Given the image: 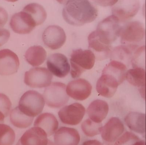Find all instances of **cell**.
<instances>
[{"mask_svg":"<svg viewBox=\"0 0 146 145\" xmlns=\"http://www.w3.org/2000/svg\"><path fill=\"white\" fill-rule=\"evenodd\" d=\"M145 141L139 140L133 142L131 145H145Z\"/></svg>","mask_w":146,"mask_h":145,"instance_id":"cell-36","label":"cell"},{"mask_svg":"<svg viewBox=\"0 0 146 145\" xmlns=\"http://www.w3.org/2000/svg\"><path fill=\"white\" fill-rule=\"evenodd\" d=\"M96 57L90 50L81 49L73 50L71 55V72L73 78L79 77L86 70L92 69L95 62Z\"/></svg>","mask_w":146,"mask_h":145,"instance_id":"cell-2","label":"cell"},{"mask_svg":"<svg viewBox=\"0 0 146 145\" xmlns=\"http://www.w3.org/2000/svg\"><path fill=\"white\" fill-rule=\"evenodd\" d=\"M52 78V73L46 68L35 67L25 72L24 82L31 88H45L51 84Z\"/></svg>","mask_w":146,"mask_h":145,"instance_id":"cell-7","label":"cell"},{"mask_svg":"<svg viewBox=\"0 0 146 145\" xmlns=\"http://www.w3.org/2000/svg\"><path fill=\"white\" fill-rule=\"evenodd\" d=\"M124 130V126L119 119L111 118L104 126L100 128L102 139L108 142H115L122 134Z\"/></svg>","mask_w":146,"mask_h":145,"instance_id":"cell-15","label":"cell"},{"mask_svg":"<svg viewBox=\"0 0 146 145\" xmlns=\"http://www.w3.org/2000/svg\"><path fill=\"white\" fill-rule=\"evenodd\" d=\"M120 23L119 19L113 15L107 17L99 23L95 32L102 42L111 46L119 36L121 28Z\"/></svg>","mask_w":146,"mask_h":145,"instance_id":"cell-4","label":"cell"},{"mask_svg":"<svg viewBox=\"0 0 146 145\" xmlns=\"http://www.w3.org/2000/svg\"><path fill=\"white\" fill-rule=\"evenodd\" d=\"M59 123L56 117L51 113H45L40 114L36 119L35 127L42 129L48 136L53 134L58 128Z\"/></svg>","mask_w":146,"mask_h":145,"instance_id":"cell-21","label":"cell"},{"mask_svg":"<svg viewBox=\"0 0 146 145\" xmlns=\"http://www.w3.org/2000/svg\"><path fill=\"white\" fill-rule=\"evenodd\" d=\"M10 26L14 32L20 34L30 33L36 26L31 16L23 11L13 14Z\"/></svg>","mask_w":146,"mask_h":145,"instance_id":"cell-13","label":"cell"},{"mask_svg":"<svg viewBox=\"0 0 146 145\" xmlns=\"http://www.w3.org/2000/svg\"><path fill=\"white\" fill-rule=\"evenodd\" d=\"M54 141L56 145H78L80 142V136L74 128L62 127L54 133Z\"/></svg>","mask_w":146,"mask_h":145,"instance_id":"cell-18","label":"cell"},{"mask_svg":"<svg viewBox=\"0 0 146 145\" xmlns=\"http://www.w3.org/2000/svg\"><path fill=\"white\" fill-rule=\"evenodd\" d=\"M101 123H96L88 119L82 123L81 128L85 135L89 137H93L100 133V128L102 127Z\"/></svg>","mask_w":146,"mask_h":145,"instance_id":"cell-29","label":"cell"},{"mask_svg":"<svg viewBox=\"0 0 146 145\" xmlns=\"http://www.w3.org/2000/svg\"><path fill=\"white\" fill-rule=\"evenodd\" d=\"M89 47L95 56L100 59H106L110 55L111 51V46L106 45L102 42L99 39L95 31H94L89 35L88 37Z\"/></svg>","mask_w":146,"mask_h":145,"instance_id":"cell-20","label":"cell"},{"mask_svg":"<svg viewBox=\"0 0 146 145\" xmlns=\"http://www.w3.org/2000/svg\"><path fill=\"white\" fill-rule=\"evenodd\" d=\"M19 66L17 55L9 49L0 50V75L9 76L16 73Z\"/></svg>","mask_w":146,"mask_h":145,"instance_id":"cell-14","label":"cell"},{"mask_svg":"<svg viewBox=\"0 0 146 145\" xmlns=\"http://www.w3.org/2000/svg\"><path fill=\"white\" fill-rule=\"evenodd\" d=\"M127 71V67L123 63L118 61L112 60L105 67L102 73L111 75L120 84L125 80Z\"/></svg>","mask_w":146,"mask_h":145,"instance_id":"cell-25","label":"cell"},{"mask_svg":"<svg viewBox=\"0 0 146 145\" xmlns=\"http://www.w3.org/2000/svg\"><path fill=\"white\" fill-rule=\"evenodd\" d=\"M92 86L90 83L83 78L71 81L66 87L68 96L76 100L83 101L91 94Z\"/></svg>","mask_w":146,"mask_h":145,"instance_id":"cell-12","label":"cell"},{"mask_svg":"<svg viewBox=\"0 0 146 145\" xmlns=\"http://www.w3.org/2000/svg\"><path fill=\"white\" fill-rule=\"evenodd\" d=\"M66 38L64 29L57 25L49 26L47 27L42 36L44 44L53 50L60 48L64 44Z\"/></svg>","mask_w":146,"mask_h":145,"instance_id":"cell-9","label":"cell"},{"mask_svg":"<svg viewBox=\"0 0 146 145\" xmlns=\"http://www.w3.org/2000/svg\"><path fill=\"white\" fill-rule=\"evenodd\" d=\"M136 51L133 58L132 59V64L133 67H138V65L140 63H143V55L145 54V46H141L137 49Z\"/></svg>","mask_w":146,"mask_h":145,"instance_id":"cell-32","label":"cell"},{"mask_svg":"<svg viewBox=\"0 0 146 145\" xmlns=\"http://www.w3.org/2000/svg\"><path fill=\"white\" fill-rule=\"evenodd\" d=\"M125 78L131 85L140 88V93L145 97V69L140 67L129 69L126 72Z\"/></svg>","mask_w":146,"mask_h":145,"instance_id":"cell-22","label":"cell"},{"mask_svg":"<svg viewBox=\"0 0 146 145\" xmlns=\"http://www.w3.org/2000/svg\"><path fill=\"white\" fill-rule=\"evenodd\" d=\"M11 107L10 99L6 95L0 93V112L4 114L5 117L9 115Z\"/></svg>","mask_w":146,"mask_h":145,"instance_id":"cell-31","label":"cell"},{"mask_svg":"<svg viewBox=\"0 0 146 145\" xmlns=\"http://www.w3.org/2000/svg\"><path fill=\"white\" fill-rule=\"evenodd\" d=\"M43 96L46 105L52 108H59L66 104L69 100L66 85L59 82L52 83L47 87Z\"/></svg>","mask_w":146,"mask_h":145,"instance_id":"cell-6","label":"cell"},{"mask_svg":"<svg viewBox=\"0 0 146 145\" xmlns=\"http://www.w3.org/2000/svg\"><path fill=\"white\" fill-rule=\"evenodd\" d=\"M98 13L96 7L87 0L67 1L62 12L64 20L75 26L91 23L96 19Z\"/></svg>","mask_w":146,"mask_h":145,"instance_id":"cell-1","label":"cell"},{"mask_svg":"<svg viewBox=\"0 0 146 145\" xmlns=\"http://www.w3.org/2000/svg\"><path fill=\"white\" fill-rule=\"evenodd\" d=\"M16 134L14 130L7 125L0 124V145H13Z\"/></svg>","mask_w":146,"mask_h":145,"instance_id":"cell-28","label":"cell"},{"mask_svg":"<svg viewBox=\"0 0 146 145\" xmlns=\"http://www.w3.org/2000/svg\"><path fill=\"white\" fill-rule=\"evenodd\" d=\"M109 111L107 102L102 100L92 102L87 109V113L91 120L96 123L101 122L106 117Z\"/></svg>","mask_w":146,"mask_h":145,"instance_id":"cell-19","label":"cell"},{"mask_svg":"<svg viewBox=\"0 0 146 145\" xmlns=\"http://www.w3.org/2000/svg\"><path fill=\"white\" fill-rule=\"evenodd\" d=\"M85 113V108L82 105L74 103L62 107L58 115L63 123L75 125L81 123Z\"/></svg>","mask_w":146,"mask_h":145,"instance_id":"cell-8","label":"cell"},{"mask_svg":"<svg viewBox=\"0 0 146 145\" xmlns=\"http://www.w3.org/2000/svg\"><path fill=\"white\" fill-rule=\"evenodd\" d=\"M82 145H103V144L97 140H93L84 142Z\"/></svg>","mask_w":146,"mask_h":145,"instance_id":"cell-35","label":"cell"},{"mask_svg":"<svg viewBox=\"0 0 146 145\" xmlns=\"http://www.w3.org/2000/svg\"><path fill=\"white\" fill-rule=\"evenodd\" d=\"M45 104L42 95L35 90H29L22 96L18 107L25 115L35 117L42 111Z\"/></svg>","mask_w":146,"mask_h":145,"instance_id":"cell-5","label":"cell"},{"mask_svg":"<svg viewBox=\"0 0 146 145\" xmlns=\"http://www.w3.org/2000/svg\"><path fill=\"white\" fill-rule=\"evenodd\" d=\"M8 18V13L6 10L3 8L0 7V28H2L6 24Z\"/></svg>","mask_w":146,"mask_h":145,"instance_id":"cell-34","label":"cell"},{"mask_svg":"<svg viewBox=\"0 0 146 145\" xmlns=\"http://www.w3.org/2000/svg\"><path fill=\"white\" fill-rule=\"evenodd\" d=\"M23 11L31 16L36 26L42 24L47 18L46 10L42 6L38 3H32L26 5Z\"/></svg>","mask_w":146,"mask_h":145,"instance_id":"cell-26","label":"cell"},{"mask_svg":"<svg viewBox=\"0 0 146 145\" xmlns=\"http://www.w3.org/2000/svg\"><path fill=\"white\" fill-rule=\"evenodd\" d=\"M119 85L114 77L109 74L102 73L96 83V90L102 96L111 98L114 95Z\"/></svg>","mask_w":146,"mask_h":145,"instance_id":"cell-17","label":"cell"},{"mask_svg":"<svg viewBox=\"0 0 146 145\" xmlns=\"http://www.w3.org/2000/svg\"><path fill=\"white\" fill-rule=\"evenodd\" d=\"M10 32L8 30L0 28V47L6 43L10 37Z\"/></svg>","mask_w":146,"mask_h":145,"instance_id":"cell-33","label":"cell"},{"mask_svg":"<svg viewBox=\"0 0 146 145\" xmlns=\"http://www.w3.org/2000/svg\"><path fill=\"white\" fill-rule=\"evenodd\" d=\"M47 53L40 46H34L28 49L25 57L27 62L32 66L37 67L43 64L46 58Z\"/></svg>","mask_w":146,"mask_h":145,"instance_id":"cell-24","label":"cell"},{"mask_svg":"<svg viewBox=\"0 0 146 145\" xmlns=\"http://www.w3.org/2000/svg\"><path fill=\"white\" fill-rule=\"evenodd\" d=\"M145 35V28L143 24L134 21L121 26L119 36L122 44L135 49L139 44L142 42Z\"/></svg>","mask_w":146,"mask_h":145,"instance_id":"cell-3","label":"cell"},{"mask_svg":"<svg viewBox=\"0 0 146 145\" xmlns=\"http://www.w3.org/2000/svg\"><path fill=\"white\" fill-rule=\"evenodd\" d=\"M47 66L49 72L59 78L66 76L70 70L68 59L65 55L59 53L53 54L49 56Z\"/></svg>","mask_w":146,"mask_h":145,"instance_id":"cell-11","label":"cell"},{"mask_svg":"<svg viewBox=\"0 0 146 145\" xmlns=\"http://www.w3.org/2000/svg\"><path fill=\"white\" fill-rule=\"evenodd\" d=\"M34 119V117H29L23 113L18 107L13 109L10 114L11 123L15 127L20 129H25L29 127L32 124Z\"/></svg>","mask_w":146,"mask_h":145,"instance_id":"cell-27","label":"cell"},{"mask_svg":"<svg viewBox=\"0 0 146 145\" xmlns=\"http://www.w3.org/2000/svg\"><path fill=\"white\" fill-rule=\"evenodd\" d=\"M48 145H54V144L53 143H52V142H50L49 141V142H48Z\"/></svg>","mask_w":146,"mask_h":145,"instance_id":"cell-38","label":"cell"},{"mask_svg":"<svg viewBox=\"0 0 146 145\" xmlns=\"http://www.w3.org/2000/svg\"><path fill=\"white\" fill-rule=\"evenodd\" d=\"M139 140V137L134 133L126 131L115 141L114 145H125L129 142H134Z\"/></svg>","mask_w":146,"mask_h":145,"instance_id":"cell-30","label":"cell"},{"mask_svg":"<svg viewBox=\"0 0 146 145\" xmlns=\"http://www.w3.org/2000/svg\"><path fill=\"white\" fill-rule=\"evenodd\" d=\"M125 122L128 128L138 134L145 133V114L141 113L131 112L125 118Z\"/></svg>","mask_w":146,"mask_h":145,"instance_id":"cell-23","label":"cell"},{"mask_svg":"<svg viewBox=\"0 0 146 145\" xmlns=\"http://www.w3.org/2000/svg\"><path fill=\"white\" fill-rule=\"evenodd\" d=\"M5 118V117L4 114L1 112H0V124L4 123V122H5L4 121Z\"/></svg>","mask_w":146,"mask_h":145,"instance_id":"cell-37","label":"cell"},{"mask_svg":"<svg viewBox=\"0 0 146 145\" xmlns=\"http://www.w3.org/2000/svg\"><path fill=\"white\" fill-rule=\"evenodd\" d=\"M47 136L42 129L33 127L25 132L16 145H48Z\"/></svg>","mask_w":146,"mask_h":145,"instance_id":"cell-16","label":"cell"},{"mask_svg":"<svg viewBox=\"0 0 146 145\" xmlns=\"http://www.w3.org/2000/svg\"><path fill=\"white\" fill-rule=\"evenodd\" d=\"M140 8V3L137 1H119L113 5V15L116 16L120 22L133 18Z\"/></svg>","mask_w":146,"mask_h":145,"instance_id":"cell-10","label":"cell"}]
</instances>
